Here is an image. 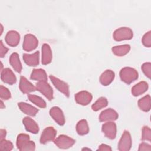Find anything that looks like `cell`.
Wrapping results in <instances>:
<instances>
[{
    "label": "cell",
    "instance_id": "7402d4cb",
    "mask_svg": "<svg viewBox=\"0 0 151 151\" xmlns=\"http://www.w3.org/2000/svg\"><path fill=\"white\" fill-rule=\"evenodd\" d=\"M147 89V83L145 81H140L132 88V93L134 96H138L146 92Z\"/></svg>",
    "mask_w": 151,
    "mask_h": 151
},
{
    "label": "cell",
    "instance_id": "9a60e30c",
    "mask_svg": "<svg viewBox=\"0 0 151 151\" xmlns=\"http://www.w3.org/2000/svg\"><path fill=\"white\" fill-rule=\"evenodd\" d=\"M19 87L24 94H28L36 90V87L24 76H21L20 78Z\"/></svg>",
    "mask_w": 151,
    "mask_h": 151
},
{
    "label": "cell",
    "instance_id": "4316f807",
    "mask_svg": "<svg viewBox=\"0 0 151 151\" xmlns=\"http://www.w3.org/2000/svg\"><path fill=\"white\" fill-rule=\"evenodd\" d=\"M76 130L78 134L80 135H85L87 134L89 132V127L87 122L84 119L80 120L76 125Z\"/></svg>",
    "mask_w": 151,
    "mask_h": 151
},
{
    "label": "cell",
    "instance_id": "52a82bcc",
    "mask_svg": "<svg viewBox=\"0 0 151 151\" xmlns=\"http://www.w3.org/2000/svg\"><path fill=\"white\" fill-rule=\"evenodd\" d=\"M54 143L60 149H68L76 142L73 139L64 134L60 135L55 140Z\"/></svg>",
    "mask_w": 151,
    "mask_h": 151
},
{
    "label": "cell",
    "instance_id": "e575fe53",
    "mask_svg": "<svg viewBox=\"0 0 151 151\" xmlns=\"http://www.w3.org/2000/svg\"><path fill=\"white\" fill-rule=\"evenodd\" d=\"M8 51V48L5 47L2 42V41L1 40L0 41V56L1 58L4 57L5 55L7 53Z\"/></svg>",
    "mask_w": 151,
    "mask_h": 151
},
{
    "label": "cell",
    "instance_id": "f35d334b",
    "mask_svg": "<svg viewBox=\"0 0 151 151\" xmlns=\"http://www.w3.org/2000/svg\"><path fill=\"white\" fill-rule=\"evenodd\" d=\"M5 107V106L4 105V103H3V101L1 100V109H3V108H4Z\"/></svg>",
    "mask_w": 151,
    "mask_h": 151
},
{
    "label": "cell",
    "instance_id": "8992f818",
    "mask_svg": "<svg viewBox=\"0 0 151 151\" xmlns=\"http://www.w3.org/2000/svg\"><path fill=\"white\" fill-rule=\"evenodd\" d=\"M38 44V41L35 36L32 34H27L24 37L23 49L26 51H31L35 49Z\"/></svg>",
    "mask_w": 151,
    "mask_h": 151
},
{
    "label": "cell",
    "instance_id": "ac0fdd59",
    "mask_svg": "<svg viewBox=\"0 0 151 151\" xmlns=\"http://www.w3.org/2000/svg\"><path fill=\"white\" fill-rule=\"evenodd\" d=\"M39 51H36L32 54H24L23 60L29 66H37L39 64Z\"/></svg>",
    "mask_w": 151,
    "mask_h": 151
},
{
    "label": "cell",
    "instance_id": "5bb4252c",
    "mask_svg": "<svg viewBox=\"0 0 151 151\" xmlns=\"http://www.w3.org/2000/svg\"><path fill=\"white\" fill-rule=\"evenodd\" d=\"M1 78L3 82L10 85L15 84L17 81V78L15 74L9 68H4L1 71Z\"/></svg>",
    "mask_w": 151,
    "mask_h": 151
},
{
    "label": "cell",
    "instance_id": "83f0119b",
    "mask_svg": "<svg viewBox=\"0 0 151 151\" xmlns=\"http://www.w3.org/2000/svg\"><path fill=\"white\" fill-rule=\"evenodd\" d=\"M108 101L106 98L101 97H100L92 106H91V109L93 110L97 111L102 108H104L107 106Z\"/></svg>",
    "mask_w": 151,
    "mask_h": 151
},
{
    "label": "cell",
    "instance_id": "ffe728a7",
    "mask_svg": "<svg viewBox=\"0 0 151 151\" xmlns=\"http://www.w3.org/2000/svg\"><path fill=\"white\" fill-rule=\"evenodd\" d=\"M115 76L114 73L111 70H106L100 77V81L103 86L109 85L114 80Z\"/></svg>",
    "mask_w": 151,
    "mask_h": 151
},
{
    "label": "cell",
    "instance_id": "3957f363",
    "mask_svg": "<svg viewBox=\"0 0 151 151\" xmlns=\"http://www.w3.org/2000/svg\"><path fill=\"white\" fill-rule=\"evenodd\" d=\"M133 36L132 30L127 27H121L115 30L113 33V38L117 41L130 40L133 38Z\"/></svg>",
    "mask_w": 151,
    "mask_h": 151
},
{
    "label": "cell",
    "instance_id": "e0dca14e",
    "mask_svg": "<svg viewBox=\"0 0 151 151\" xmlns=\"http://www.w3.org/2000/svg\"><path fill=\"white\" fill-rule=\"evenodd\" d=\"M22 123L25 127V129L32 133H37L39 131V127L37 123L31 118L25 117L22 120Z\"/></svg>",
    "mask_w": 151,
    "mask_h": 151
},
{
    "label": "cell",
    "instance_id": "277c9868",
    "mask_svg": "<svg viewBox=\"0 0 151 151\" xmlns=\"http://www.w3.org/2000/svg\"><path fill=\"white\" fill-rule=\"evenodd\" d=\"M36 90L41 93L47 99H53V90L47 81H40L36 83Z\"/></svg>",
    "mask_w": 151,
    "mask_h": 151
},
{
    "label": "cell",
    "instance_id": "836d02e7",
    "mask_svg": "<svg viewBox=\"0 0 151 151\" xmlns=\"http://www.w3.org/2000/svg\"><path fill=\"white\" fill-rule=\"evenodd\" d=\"M142 43L144 46L146 47H150L151 46V31H149L146 32L142 38Z\"/></svg>",
    "mask_w": 151,
    "mask_h": 151
},
{
    "label": "cell",
    "instance_id": "7a4b0ae2",
    "mask_svg": "<svg viewBox=\"0 0 151 151\" xmlns=\"http://www.w3.org/2000/svg\"><path fill=\"white\" fill-rule=\"evenodd\" d=\"M120 77L123 82L130 84L138 78V73L133 68L124 67L120 71Z\"/></svg>",
    "mask_w": 151,
    "mask_h": 151
},
{
    "label": "cell",
    "instance_id": "ba28073f",
    "mask_svg": "<svg viewBox=\"0 0 151 151\" xmlns=\"http://www.w3.org/2000/svg\"><path fill=\"white\" fill-rule=\"evenodd\" d=\"M49 77L51 82L52 83V84L57 90H58L60 91L63 93L65 96L69 97L70 96L69 87L66 83H65L64 81L60 80L59 78L52 75H50Z\"/></svg>",
    "mask_w": 151,
    "mask_h": 151
},
{
    "label": "cell",
    "instance_id": "d6a6232c",
    "mask_svg": "<svg viewBox=\"0 0 151 151\" xmlns=\"http://www.w3.org/2000/svg\"><path fill=\"white\" fill-rule=\"evenodd\" d=\"M142 70L143 73L149 78H150L151 76V63L150 62L145 63L142 65Z\"/></svg>",
    "mask_w": 151,
    "mask_h": 151
},
{
    "label": "cell",
    "instance_id": "2e32d148",
    "mask_svg": "<svg viewBox=\"0 0 151 151\" xmlns=\"http://www.w3.org/2000/svg\"><path fill=\"white\" fill-rule=\"evenodd\" d=\"M5 39L8 45L11 47H16L19 44L20 35L16 31L11 30L7 32Z\"/></svg>",
    "mask_w": 151,
    "mask_h": 151
},
{
    "label": "cell",
    "instance_id": "74e56055",
    "mask_svg": "<svg viewBox=\"0 0 151 151\" xmlns=\"http://www.w3.org/2000/svg\"><path fill=\"white\" fill-rule=\"evenodd\" d=\"M6 134V131L5 129H1L0 130V140H2L5 139V137Z\"/></svg>",
    "mask_w": 151,
    "mask_h": 151
},
{
    "label": "cell",
    "instance_id": "f546056e",
    "mask_svg": "<svg viewBox=\"0 0 151 151\" xmlns=\"http://www.w3.org/2000/svg\"><path fill=\"white\" fill-rule=\"evenodd\" d=\"M13 149V145L11 141L3 139L0 142V150L9 151Z\"/></svg>",
    "mask_w": 151,
    "mask_h": 151
},
{
    "label": "cell",
    "instance_id": "f1b7e54d",
    "mask_svg": "<svg viewBox=\"0 0 151 151\" xmlns=\"http://www.w3.org/2000/svg\"><path fill=\"white\" fill-rule=\"evenodd\" d=\"M28 99L35 105L38 106L41 108H45L46 107V103L45 101L40 97L33 95V94H28Z\"/></svg>",
    "mask_w": 151,
    "mask_h": 151
},
{
    "label": "cell",
    "instance_id": "8fae6325",
    "mask_svg": "<svg viewBox=\"0 0 151 151\" xmlns=\"http://www.w3.org/2000/svg\"><path fill=\"white\" fill-rule=\"evenodd\" d=\"M92 95L87 91H81L75 95L76 101L81 105L88 104L92 100Z\"/></svg>",
    "mask_w": 151,
    "mask_h": 151
},
{
    "label": "cell",
    "instance_id": "cb8c5ba5",
    "mask_svg": "<svg viewBox=\"0 0 151 151\" xmlns=\"http://www.w3.org/2000/svg\"><path fill=\"white\" fill-rule=\"evenodd\" d=\"M31 79L34 80L40 81H47V76L44 70L41 68L34 69L32 70L30 77Z\"/></svg>",
    "mask_w": 151,
    "mask_h": 151
},
{
    "label": "cell",
    "instance_id": "ab89813d",
    "mask_svg": "<svg viewBox=\"0 0 151 151\" xmlns=\"http://www.w3.org/2000/svg\"><path fill=\"white\" fill-rule=\"evenodd\" d=\"M1 35L2 34V30H3V27H2V24L1 25Z\"/></svg>",
    "mask_w": 151,
    "mask_h": 151
},
{
    "label": "cell",
    "instance_id": "603a6c76",
    "mask_svg": "<svg viewBox=\"0 0 151 151\" xmlns=\"http://www.w3.org/2000/svg\"><path fill=\"white\" fill-rule=\"evenodd\" d=\"M9 63L15 71L18 73H21L22 70V65L19 55L17 52H14L11 55L9 58Z\"/></svg>",
    "mask_w": 151,
    "mask_h": 151
},
{
    "label": "cell",
    "instance_id": "5b68a950",
    "mask_svg": "<svg viewBox=\"0 0 151 151\" xmlns=\"http://www.w3.org/2000/svg\"><path fill=\"white\" fill-rule=\"evenodd\" d=\"M132 147V139L129 132L124 130L118 144V150L120 151H128Z\"/></svg>",
    "mask_w": 151,
    "mask_h": 151
},
{
    "label": "cell",
    "instance_id": "6da1fadb",
    "mask_svg": "<svg viewBox=\"0 0 151 151\" xmlns=\"http://www.w3.org/2000/svg\"><path fill=\"white\" fill-rule=\"evenodd\" d=\"M16 144L17 148L21 151L34 150L35 149V143L30 140L29 135L24 133L18 135Z\"/></svg>",
    "mask_w": 151,
    "mask_h": 151
},
{
    "label": "cell",
    "instance_id": "d4e9b609",
    "mask_svg": "<svg viewBox=\"0 0 151 151\" xmlns=\"http://www.w3.org/2000/svg\"><path fill=\"white\" fill-rule=\"evenodd\" d=\"M111 50L114 55L117 56H123L129 52L130 46L128 44L118 45L113 47Z\"/></svg>",
    "mask_w": 151,
    "mask_h": 151
},
{
    "label": "cell",
    "instance_id": "7c38bea8",
    "mask_svg": "<svg viewBox=\"0 0 151 151\" xmlns=\"http://www.w3.org/2000/svg\"><path fill=\"white\" fill-rule=\"evenodd\" d=\"M119 117L118 113L113 109L109 108L103 110L99 116L100 122H110L114 121Z\"/></svg>",
    "mask_w": 151,
    "mask_h": 151
},
{
    "label": "cell",
    "instance_id": "44dd1931",
    "mask_svg": "<svg viewBox=\"0 0 151 151\" xmlns=\"http://www.w3.org/2000/svg\"><path fill=\"white\" fill-rule=\"evenodd\" d=\"M18 106L20 110L25 114L31 116H35L38 111V110L32 106L24 102L18 103Z\"/></svg>",
    "mask_w": 151,
    "mask_h": 151
},
{
    "label": "cell",
    "instance_id": "4dcf8cb0",
    "mask_svg": "<svg viewBox=\"0 0 151 151\" xmlns=\"http://www.w3.org/2000/svg\"><path fill=\"white\" fill-rule=\"evenodd\" d=\"M0 97L1 99L8 100L11 98V93L5 87L1 85L0 86Z\"/></svg>",
    "mask_w": 151,
    "mask_h": 151
},
{
    "label": "cell",
    "instance_id": "484cf974",
    "mask_svg": "<svg viewBox=\"0 0 151 151\" xmlns=\"http://www.w3.org/2000/svg\"><path fill=\"white\" fill-rule=\"evenodd\" d=\"M138 106L143 111H149L150 110V96L146 95L138 101Z\"/></svg>",
    "mask_w": 151,
    "mask_h": 151
},
{
    "label": "cell",
    "instance_id": "30bf717a",
    "mask_svg": "<svg viewBox=\"0 0 151 151\" xmlns=\"http://www.w3.org/2000/svg\"><path fill=\"white\" fill-rule=\"evenodd\" d=\"M56 134L57 131L53 127L50 126L45 128L41 134L40 143L42 144H45L50 141L53 140Z\"/></svg>",
    "mask_w": 151,
    "mask_h": 151
},
{
    "label": "cell",
    "instance_id": "d590c367",
    "mask_svg": "<svg viewBox=\"0 0 151 151\" xmlns=\"http://www.w3.org/2000/svg\"><path fill=\"white\" fill-rule=\"evenodd\" d=\"M138 150L139 151H142V150H148V151H150L151 150V147H150V145L146 143H145V142H142V143L140 144L139 145V149H138Z\"/></svg>",
    "mask_w": 151,
    "mask_h": 151
},
{
    "label": "cell",
    "instance_id": "4fadbf2b",
    "mask_svg": "<svg viewBox=\"0 0 151 151\" xmlns=\"http://www.w3.org/2000/svg\"><path fill=\"white\" fill-rule=\"evenodd\" d=\"M50 114L52 118L59 124L63 126L65 123V118L63 111L58 107H53L50 110Z\"/></svg>",
    "mask_w": 151,
    "mask_h": 151
},
{
    "label": "cell",
    "instance_id": "d6986e66",
    "mask_svg": "<svg viewBox=\"0 0 151 151\" xmlns=\"http://www.w3.org/2000/svg\"><path fill=\"white\" fill-rule=\"evenodd\" d=\"M52 52L50 45L44 44L42 46V64L47 65L50 64L52 60Z\"/></svg>",
    "mask_w": 151,
    "mask_h": 151
},
{
    "label": "cell",
    "instance_id": "9c48e42d",
    "mask_svg": "<svg viewBox=\"0 0 151 151\" xmlns=\"http://www.w3.org/2000/svg\"><path fill=\"white\" fill-rule=\"evenodd\" d=\"M102 131L104 135L110 139H114L116 136V124L113 122H108L102 125Z\"/></svg>",
    "mask_w": 151,
    "mask_h": 151
},
{
    "label": "cell",
    "instance_id": "8d00e7d4",
    "mask_svg": "<svg viewBox=\"0 0 151 151\" xmlns=\"http://www.w3.org/2000/svg\"><path fill=\"white\" fill-rule=\"evenodd\" d=\"M97 150H101V151H111V148L110 147V146L105 145V144H101L99 146V148L97 149Z\"/></svg>",
    "mask_w": 151,
    "mask_h": 151
},
{
    "label": "cell",
    "instance_id": "1f68e13d",
    "mask_svg": "<svg viewBox=\"0 0 151 151\" xmlns=\"http://www.w3.org/2000/svg\"><path fill=\"white\" fill-rule=\"evenodd\" d=\"M142 140H151V131L149 127L147 126H144L142 129Z\"/></svg>",
    "mask_w": 151,
    "mask_h": 151
}]
</instances>
